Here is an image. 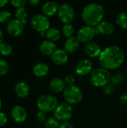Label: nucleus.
<instances>
[{
    "label": "nucleus",
    "instance_id": "nucleus-35",
    "mask_svg": "<svg viewBox=\"0 0 127 128\" xmlns=\"http://www.w3.org/2000/svg\"><path fill=\"white\" fill-rule=\"evenodd\" d=\"M7 122V117L5 113L0 112V127L4 126Z\"/></svg>",
    "mask_w": 127,
    "mask_h": 128
},
{
    "label": "nucleus",
    "instance_id": "nucleus-14",
    "mask_svg": "<svg viewBox=\"0 0 127 128\" xmlns=\"http://www.w3.org/2000/svg\"><path fill=\"white\" fill-rule=\"evenodd\" d=\"M84 50H85V52L91 58H96V57L99 58V56H100L103 51L101 50L100 46L94 41H91L88 44H85Z\"/></svg>",
    "mask_w": 127,
    "mask_h": 128
},
{
    "label": "nucleus",
    "instance_id": "nucleus-29",
    "mask_svg": "<svg viewBox=\"0 0 127 128\" xmlns=\"http://www.w3.org/2000/svg\"><path fill=\"white\" fill-rule=\"evenodd\" d=\"M9 70L8 63L3 58H0V76H4Z\"/></svg>",
    "mask_w": 127,
    "mask_h": 128
},
{
    "label": "nucleus",
    "instance_id": "nucleus-41",
    "mask_svg": "<svg viewBox=\"0 0 127 128\" xmlns=\"http://www.w3.org/2000/svg\"><path fill=\"white\" fill-rule=\"evenodd\" d=\"M1 100L0 99V109H1Z\"/></svg>",
    "mask_w": 127,
    "mask_h": 128
},
{
    "label": "nucleus",
    "instance_id": "nucleus-7",
    "mask_svg": "<svg viewBox=\"0 0 127 128\" xmlns=\"http://www.w3.org/2000/svg\"><path fill=\"white\" fill-rule=\"evenodd\" d=\"M31 26L37 32H46L50 26V22L47 16L43 14H35L31 19Z\"/></svg>",
    "mask_w": 127,
    "mask_h": 128
},
{
    "label": "nucleus",
    "instance_id": "nucleus-26",
    "mask_svg": "<svg viewBox=\"0 0 127 128\" xmlns=\"http://www.w3.org/2000/svg\"><path fill=\"white\" fill-rule=\"evenodd\" d=\"M61 32H62V34L65 38H71V37H73V34L74 33V28L70 23L64 24L62 27Z\"/></svg>",
    "mask_w": 127,
    "mask_h": 128
},
{
    "label": "nucleus",
    "instance_id": "nucleus-3",
    "mask_svg": "<svg viewBox=\"0 0 127 128\" xmlns=\"http://www.w3.org/2000/svg\"><path fill=\"white\" fill-rule=\"evenodd\" d=\"M111 78L112 76L108 70L98 68L91 72L90 80L91 84L96 87H104L109 83Z\"/></svg>",
    "mask_w": 127,
    "mask_h": 128
},
{
    "label": "nucleus",
    "instance_id": "nucleus-32",
    "mask_svg": "<svg viewBox=\"0 0 127 128\" xmlns=\"http://www.w3.org/2000/svg\"><path fill=\"white\" fill-rule=\"evenodd\" d=\"M75 81H76V79H75L74 76L72 74H68L64 77V82H65L66 85H67V86H74Z\"/></svg>",
    "mask_w": 127,
    "mask_h": 128
},
{
    "label": "nucleus",
    "instance_id": "nucleus-23",
    "mask_svg": "<svg viewBox=\"0 0 127 128\" xmlns=\"http://www.w3.org/2000/svg\"><path fill=\"white\" fill-rule=\"evenodd\" d=\"M14 16L16 20L22 21L23 22V24L25 25L27 16H28V12L25 8H16L14 11Z\"/></svg>",
    "mask_w": 127,
    "mask_h": 128
},
{
    "label": "nucleus",
    "instance_id": "nucleus-1",
    "mask_svg": "<svg viewBox=\"0 0 127 128\" xmlns=\"http://www.w3.org/2000/svg\"><path fill=\"white\" fill-rule=\"evenodd\" d=\"M125 59V54L121 48L111 46L103 50L99 56V62L103 68L115 70L120 68Z\"/></svg>",
    "mask_w": 127,
    "mask_h": 128
},
{
    "label": "nucleus",
    "instance_id": "nucleus-2",
    "mask_svg": "<svg viewBox=\"0 0 127 128\" xmlns=\"http://www.w3.org/2000/svg\"><path fill=\"white\" fill-rule=\"evenodd\" d=\"M105 15L103 7L98 3H90L85 6L82 11V18L87 26L94 27L98 26Z\"/></svg>",
    "mask_w": 127,
    "mask_h": 128
},
{
    "label": "nucleus",
    "instance_id": "nucleus-15",
    "mask_svg": "<svg viewBox=\"0 0 127 128\" xmlns=\"http://www.w3.org/2000/svg\"><path fill=\"white\" fill-rule=\"evenodd\" d=\"M96 33L103 35H109L115 31L114 24L109 21H102L98 26H96Z\"/></svg>",
    "mask_w": 127,
    "mask_h": 128
},
{
    "label": "nucleus",
    "instance_id": "nucleus-8",
    "mask_svg": "<svg viewBox=\"0 0 127 128\" xmlns=\"http://www.w3.org/2000/svg\"><path fill=\"white\" fill-rule=\"evenodd\" d=\"M58 16L59 20L64 24L70 23L75 16L73 8L69 4H61L58 7Z\"/></svg>",
    "mask_w": 127,
    "mask_h": 128
},
{
    "label": "nucleus",
    "instance_id": "nucleus-6",
    "mask_svg": "<svg viewBox=\"0 0 127 128\" xmlns=\"http://www.w3.org/2000/svg\"><path fill=\"white\" fill-rule=\"evenodd\" d=\"M73 114V110L71 106L67 103H61L58 105L54 111V117L58 121L65 122L70 120Z\"/></svg>",
    "mask_w": 127,
    "mask_h": 128
},
{
    "label": "nucleus",
    "instance_id": "nucleus-38",
    "mask_svg": "<svg viewBox=\"0 0 127 128\" xmlns=\"http://www.w3.org/2000/svg\"><path fill=\"white\" fill-rule=\"evenodd\" d=\"M28 3L31 4V6H36L40 3V1L39 0H28Z\"/></svg>",
    "mask_w": 127,
    "mask_h": 128
},
{
    "label": "nucleus",
    "instance_id": "nucleus-13",
    "mask_svg": "<svg viewBox=\"0 0 127 128\" xmlns=\"http://www.w3.org/2000/svg\"><path fill=\"white\" fill-rule=\"evenodd\" d=\"M52 62L58 66L66 64L68 61V54L64 50H56L54 53L51 56Z\"/></svg>",
    "mask_w": 127,
    "mask_h": 128
},
{
    "label": "nucleus",
    "instance_id": "nucleus-9",
    "mask_svg": "<svg viewBox=\"0 0 127 128\" xmlns=\"http://www.w3.org/2000/svg\"><path fill=\"white\" fill-rule=\"evenodd\" d=\"M96 29L94 27L85 26L82 27L77 33V39L79 40V43L88 44L92 41V39L94 38L96 34Z\"/></svg>",
    "mask_w": 127,
    "mask_h": 128
},
{
    "label": "nucleus",
    "instance_id": "nucleus-28",
    "mask_svg": "<svg viewBox=\"0 0 127 128\" xmlns=\"http://www.w3.org/2000/svg\"><path fill=\"white\" fill-rule=\"evenodd\" d=\"M59 125V122L55 117H50L44 122L45 128H58Z\"/></svg>",
    "mask_w": 127,
    "mask_h": 128
},
{
    "label": "nucleus",
    "instance_id": "nucleus-36",
    "mask_svg": "<svg viewBox=\"0 0 127 128\" xmlns=\"http://www.w3.org/2000/svg\"><path fill=\"white\" fill-rule=\"evenodd\" d=\"M74 128L73 124H70V122H62L60 125H59V128Z\"/></svg>",
    "mask_w": 127,
    "mask_h": 128
},
{
    "label": "nucleus",
    "instance_id": "nucleus-11",
    "mask_svg": "<svg viewBox=\"0 0 127 128\" xmlns=\"http://www.w3.org/2000/svg\"><path fill=\"white\" fill-rule=\"evenodd\" d=\"M24 26L25 25L22 21L13 19L7 23L6 29L7 33L12 37H18L23 32Z\"/></svg>",
    "mask_w": 127,
    "mask_h": 128
},
{
    "label": "nucleus",
    "instance_id": "nucleus-31",
    "mask_svg": "<svg viewBox=\"0 0 127 128\" xmlns=\"http://www.w3.org/2000/svg\"><path fill=\"white\" fill-rule=\"evenodd\" d=\"M10 3L16 8H24L27 2L25 0H12L10 1Z\"/></svg>",
    "mask_w": 127,
    "mask_h": 128
},
{
    "label": "nucleus",
    "instance_id": "nucleus-18",
    "mask_svg": "<svg viewBox=\"0 0 127 128\" xmlns=\"http://www.w3.org/2000/svg\"><path fill=\"white\" fill-rule=\"evenodd\" d=\"M79 47V41L76 37H71L67 38L64 42V50L67 52L73 53L78 50Z\"/></svg>",
    "mask_w": 127,
    "mask_h": 128
},
{
    "label": "nucleus",
    "instance_id": "nucleus-22",
    "mask_svg": "<svg viewBox=\"0 0 127 128\" xmlns=\"http://www.w3.org/2000/svg\"><path fill=\"white\" fill-rule=\"evenodd\" d=\"M46 37L48 40L52 42H55L61 38V32L56 28H49L46 32Z\"/></svg>",
    "mask_w": 127,
    "mask_h": 128
},
{
    "label": "nucleus",
    "instance_id": "nucleus-33",
    "mask_svg": "<svg viewBox=\"0 0 127 128\" xmlns=\"http://www.w3.org/2000/svg\"><path fill=\"white\" fill-rule=\"evenodd\" d=\"M37 120L40 122H45L47 119V116H46V113L42 111H39L37 113Z\"/></svg>",
    "mask_w": 127,
    "mask_h": 128
},
{
    "label": "nucleus",
    "instance_id": "nucleus-40",
    "mask_svg": "<svg viewBox=\"0 0 127 128\" xmlns=\"http://www.w3.org/2000/svg\"><path fill=\"white\" fill-rule=\"evenodd\" d=\"M3 42H4V34L2 32V31L0 29V46Z\"/></svg>",
    "mask_w": 127,
    "mask_h": 128
},
{
    "label": "nucleus",
    "instance_id": "nucleus-25",
    "mask_svg": "<svg viewBox=\"0 0 127 128\" xmlns=\"http://www.w3.org/2000/svg\"><path fill=\"white\" fill-rule=\"evenodd\" d=\"M13 47L12 46L7 42H3L0 46V53L4 56H10L12 53Z\"/></svg>",
    "mask_w": 127,
    "mask_h": 128
},
{
    "label": "nucleus",
    "instance_id": "nucleus-12",
    "mask_svg": "<svg viewBox=\"0 0 127 128\" xmlns=\"http://www.w3.org/2000/svg\"><path fill=\"white\" fill-rule=\"evenodd\" d=\"M10 116L15 122L22 123L26 120L27 111L23 106L20 105H16L11 109Z\"/></svg>",
    "mask_w": 127,
    "mask_h": 128
},
{
    "label": "nucleus",
    "instance_id": "nucleus-30",
    "mask_svg": "<svg viewBox=\"0 0 127 128\" xmlns=\"http://www.w3.org/2000/svg\"><path fill=\"white\" fill-rule=\"evenodd\" d=\"M124 76L121 73H117L115 75H113L111 78V81L112 84L115 86L121 84L124 82Z\"/></svg>",
    "mask_w": 127,
    "mask_h": 128
},
{
    "label": "nucleus",
    "instance_id": "nucleus-19",
    "mask_svg": "<svg viewBox=\"0 0 127 128\" xmlns=\"http://www.w3.org/2000/svg\"><path fill=\"white\" fill-rule=\"evenodd\" d=\"M49 86V88L55 93H59V92H64L67 87L64 80H63L58 77L53 78L50 81Z\"/></svg>",
    "mask_w": 127,
    "mask_h": 128
},
{
    "label": "nucleus",
    "instance_id": "nucleus-16",
    "mask_svg": "<svg viewBox=\"0 0 127 128\" xmlns=\"http://www.w3.org/2000/svg\"><path fill=\"white\" fill-rule=\"evenodd\" d=\"M39 49L42 54H43L44 56H52L54 53V52L57 50L55 44L48 40H46L41 42V44H40Z\"/></svg>",
    "mask_w": 127,
    "mask_h": 128
},
{
    "label": "nucleus",
    "instance_id": "nucleus-21",
    "mask_svg": "<svg viewBox=\"0 0 127 128\" xmlns=\"http://www.w3.org/2000/svg\"><path fill=\"white\" fill-rule=\"evenodd\" d=\"M49 68L46 63L39 62L36 64L33 68V74L37 77H43L49 73Z\"/></svg>",
    "mask_w": 127,
    "mask_h": 128
},
{
    "label": "nucleus",
    "instance_id": "nucleus-34",
    "mask_svg": "<svg viewBox=\"0 0 127 128\" xmlns=\"http://www.w3.org/2000/svg\"><path fill=\"white\" fill-rule=\"evenodd\" d=\"M113 92H114V88H113V86L112 84H108L106 85V86L103 87V92L106 95H111L113 94Z\"/></svg>",
    "mask_w": 127,
    "mask_h": 128
},
{
    "label": "nucleus",
    "instance_id": "nucleus-24",
    "mask_svg": "<svg viewBox=\"0 0 127 128\" xmlns=\"http://www.w3.org/2000/svg\"><path fill=\"white\" fill-rule=\"evenodd\" d=\"M117 24L122 28L127 29V12H121L116 16Z\"/></svg>",
    "mask_w": 127,
    "mask_h": 128
},
{
    "label": "nucleus",
    "instance_id": "nucleus-4",
    "mask_svg": "<svg viewBox=\"0 0 127 128\" xmlns=\"http://www.w3.org/2000/svg\"><path fill=\"white\" fill-rule=\"evenodd\" d=\"M58 105V99L52 94L40 95L37 100V106L39 110L46 113L55 111Z\"/></svg>",
    "mask_w": 127,
    "mask_h": 128
},
{
    "label": "nucleus",
    "instance_id": "nucleus-10",
    "mask_svg": "<svg viewBox=\"0 0 127 128\" xmlns=\"http://www.w3.org/2000/svg\"><path fill=\"white\" fill-rule=\"evenodd\" d=\"M93 69V64L89 59H82L76 65L75 71L78 76L82 77L91 74Z\"/></svg>",
    "mask_w": 127,
    "mask_h": 128
},
{
    "label": "nucleus",
    "instance_id": "nucleus-17",
    "mask_svg": "<svg viewBox=\"0 0 127 128\" xmlns=\"http://www.w3.org/2000/svg\"><path fill=\"white\" fill-rule=\"evenodd\" d=\"M58 7L59 5H58V4L55 2H46L42 7L43 14L47 17L52 16L55 14H58Z\"/></svg>",
    "mask_w": 127,
    "mask_h": 128
},
{
    "label": "nucleus",
    "instance_id": "nucleus-27",
    "mask_svg": "<svg viewBox=\"0 0 127 128\" xmlns=\"http://www.w3.org/2000/svg\"><path fill=\"white\" fill-rule=\"evenodd\" d=\"M12 15L7 10H0V23H8L11 21Z\"/></svg>",
    "mask_w": 127,
    "mask_h": 128
},
{
    "label": "nucleus",
    "instance_id": "nucleus-37",
    "mask_svg": "<svg viewBox=\"0 0 127 128\" xmlns=\"http://www.w3.org/2000/svg\"><path fill=\"white\" fill-rule=\"evenodd\" d=\"M120 100L121 104H127V92H124V94H122V95L120 98Z\"/></svg>",
    "mask_w": 127,
    "mask_h": 128
},
{
    "label": "nucleus",
    "instance_id": "nucleus-39",
    "mask_svg": "<svg viewBox=\"0 0 127 128\" xmlns=\"http://www.w3.org/2000/svg\"><path fill=\"white\" fill-rule=\"evenodd\" d=\"M8 1L7 0H0V8H4L6 4H7Z\"/></svg>",
    "mask_w": 127,
    "mask_h": 128
},
{
    "label": "nucleus",
    "instance_id": "nucleus-20",
    "mask_svg": "<svg viewBox=\"0 0 127 128\" xmlns=\"http://www.w3.org/2000/svg\"><path fill=\"white\" fill-rule=\"evenodd\" d=\"M14 92L20 98H25L28 96L30 92L29 86L25 82H19L15 85Z\"/></svg>",
    "mask_w": 127,
    "mask_h": 128
},
{
    "label": "nucleus",
    "instance_id": "nucleus-5",
    "mask_svg": "<svg viewBox=\"0 0 127 128\" xmlns=\"http://www.w3.org/2000/svg\"><path fill=\"white\" fill-rule=\"evenodd\" d=\"M63 96L66 103L70 105L78 104L83 99V93L82 90L75 85L67 86L63 92Z\"/></svg>",
    "mask_w": 127,
    "mask_h": 128
}]
</instances>
